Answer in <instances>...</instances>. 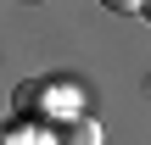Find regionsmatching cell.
<instances>
[{
    "instance_id": "obj_1",
    "label": "cell",
    "mask_w": 151,
    "mask_h": 145,
    "mask_svg": "<svg viewBox=\"0 0 151 145\" xmlns=\"http://www.w3.org/2000/svg\"><path fill=\"white\" fill-rule=\"evenodd\" d=\"M67 145H101V129H95L90 117H78V123L67 129Z\"/></svg>"
}]
</instances>
